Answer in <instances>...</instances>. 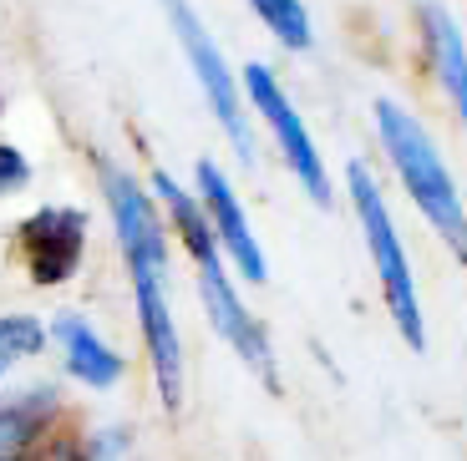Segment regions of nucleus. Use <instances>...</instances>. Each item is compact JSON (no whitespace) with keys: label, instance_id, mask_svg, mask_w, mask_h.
<instances>
[{"label":"nucleus","instance_id":"obj_12","mask_svg":"<svg viewBox=\"0 0 467 461\" xmlns=\"http://www.w3.org/2000/svg\"><path fill=\"white\" fill-rule=\"evenodd\" d=\"M148 188H152V198H158V213H163L168 239H173L178 254H183L193 269L219 264V259H223V254H219V239H213L209 213H203L193 183H183L173 168H148Z\"/></svg>","mask_w":467,"mask_h":461},{"label":"nucleus","instance_id":"obj_13","mask_svg":"<svg viewBox=\"0 0 467 461\" xmlns=\"http://www.w3.org/2000/svg\"><path fill=\"white\" fill-rule=\"evenodd\" d=\"M417 26H421V56L432 67L437 87H442L457 128H462V142H467V36L457 26V15L447 5H437V0H427L417 11Z\"/></svg>","mask_w":467,"mask_h":461},{"label":"nucleus","instance_id":"obj_18","mask_svg":"<svg viewBox=\"0 0 467 461\" xmlns=\"http://www.w3.org/2000/svg\"><path fill=\"white\" fill-rule=\"evenodd\" d=\"M5 381H11V375H5V370H0V391H5Z\"/></svg>","mask_w":467,"mask_h":461},{"label":"nucleus","instance_id":"obj_2","mask_svg":"<svg viewBox=\"0 0 467 461\" xmlns=\"http://www.w3.org/2000/svg\"><path fill=\"white\" fill-rule=\"evenodd\" d=\"M346 203H350V213H356V229H361L366 259H371L376 289H381V310L391 314L401 345L421 355V350H427L421 289H417V274H411V254H407V243H401L397 213L386 203V188H381V178L371 173V162H361V158L346 162Z\"/></svg>","mask_w":467,"mask_h":461},{"label":"nucleus","instance_id":"obj_4","mask_svg":"<svg viewBox=\"0 0 467 461\" xmlns=\"http://www.w3.org/2000/svg\"><path fill=\"white\" fill-rule=\"evenodd\" d=\"M92 178L128 279H173V239H168L148 178H138L128 162L107 158V152H92Z\"/></svg>","mask_w":467,"mask_h":461},{"label":"nucleus","instance_id":"obj_16","mask_svg":"<svg viewBox=\"0 0 467 461\" xmlns=\"http://www.w3.org/2000/svg\"><path fill=\"white\" fill-rule=\"evenodd\" d=\"M82 446L92 461H128L138 441H132L128 426H92V431H82Z\"/></svg>","mask_w":467,"mask_h":461},{"label":"nucleus","instance_id":"obj_1","mask_svg":"<svg viewBox=\"0 0 467 461\" xmlns=\"http://www.w3.org/2000/svg\"><path fill=\"white\" fill-rule=\"evenodd\" d=\"M371 128H376V142H381L386 168L401 183V193L411 198V208L421 213V223L447 243V254L457 264H467V203L432 128L411 107H401L397 97H376L371 102Z\"/></svg>","mask_w":467,"mask_h":461},{"label":"nucleus","instance_id":"obj_5","mask_svg":"<svg viewBox=\"0 0 467 461\" xmlns=\"http://www.w3.org/2000/svg\"><path fill=\"white\" fill-rule=\"evenodd\" d=\"M239 87H244L249 117L269 132V142H275V152H280L285 173L300 183V193L310 198L316 208H330V203H336L330 162H326V152H320L310 122H305L300 107H295V97L285 92L280 71L269 67V61H244V67H239Z\"/></svg>","mask_w":467,"mask_h":461},{"label":"nucleus","instance_id":"obj_10","mask_svg":"<svg viewBox=\"0 0 467 461\" xmlns=\"http://www.w3.org/2000/svg\"><path fill=\"white\" fill-rule=\"evenodd\" d=\"M47 324H51V350H57V360H61V375H67L71 385H82L87 395H112L117 385L128 381L132 360L122 355L82 310H57Z\"/></svg>","mask_w":467,"mask_h":461},{"label":"nucleus","instance_id":"obj_6","mask_svg":"<svg viewBox=\"0 0 467 461\" xmlns=\"http://www.w3.org/2000/svg\"><path fill=\"white\" fill-rule=\"evenodd\" d=\"M92 213L77 203H41L11 229V259L31 289H61L87 269Z\"/></svg>","mask_w":467,"mask_h":461},{"label":"nucleus","instance_id":"obj_8","mask_svg":"<svg viewBox=\"0 0 467 461\" xmlns=\"http://www.w3.org/2000/svg\"><path fill=\"white\" fill-rule=\"evenodd\" d=\"M193 289H199V304H203V320H209V330L219 334L234 355L244 360L249 375H259L269 391H280V360H275V340H269V330L259 324V314L244 304L234 269L223 264V259H219V264L193 269Z\"/></svg>","mask_w":467,"mask_h":461},{"label":"nucleus","instance_id":"obj_14","mask_svg":"<svg viewBox=\"0 0 467 461\" xmlns=\"http://www.w3.org/2000/svg\"><path fill=\"white\" fill-rule=\"evenodd\" d=\"M51 350V324L36 310H0V370L16 375L21 365L41 360Z\"/></svg>","mask_w":467,"mask_h":461},{"label":"nucleus","instance_id":"obj_3","mask_svg":"<svg viewBox=\"0 0 467 461\" xmlns=\"http://www.w3.org/2000/svg\"><path fill=\"white\" fill-rule=\"evenodd\" d=\"M158 11H163L168 31H173L178 51H183V61H188V71H193V87H199L209 117L219 122L223 138H229L234 158L244 162V168H254V158H259L254 117H249V107H244L239 71L229 67V56H223V46H219V36L209 31V21L199 15V5H193V0H158Z\"/></svg>","mask_w":467,"mask_h":461},{"label":"nucleus","instance_id":"obj_9","mask_svg":"<svg viewBox=\"0 0 467 461\" xmlns=\"http://www.w3.org/2000/svg\"><path fill=\"white\" fill-rule=\"evenodd\" d=\"M188 183H193L203 213H209V229H213V239H219V254H223V264L234 269V279L265 284L269 254H265V243H259L254 219H249V208H244V198H239V188H234L229 168H223L219 158H199Z\"/></svg>","mask_w":467,"mask_h":461},{"label":"nucleus","instance_id":"obj_17","mask_svg":"<svg viewBox=\"0 0 467 461\" xmlns=\"http://www.w3.org/2000/svg\"><path fill=\"white\" fill-rule=\"evenodd\" d=\"M21 461H92V456H87V446H82V431H57L51 441L26 451Z\"/></svg>","mask_w":467,"mask_h":461},{"label":"nucleus","instance_id":"obj_11","mask_svg":"<svg viewBox=\"0 0 467 461\" xmlns=\"http://www.w3.org/2000/svg\"><path fill=\"white\" fill-rule=\"evenodd\" d=\"M57 431H67V391L57 381L0 391V461H21Z\"/></svg>","mask_w":467,"mask_h":461},{"label":"nucleus","instance_id":"obj_7","mask_svg":"<svg viewBox=\"0 0 467 461\" xmlns=\"http://www.w3.org/2000/svg\"><path fill=\"white\" fill-rule=\"evenodd\" d=\"M128 284H132L138 345H142L152 395L168 415H178L188 395V355H183V324H178V304H173V279H128Z\"/></svg>","mask_w":467,"mask_h":461},{"label":"nucleus","instance_id":"obj_15","mask_svg":"<svg viewBox=\"0 0 467 461\" xmlns=\"http://www.w3.org/2000/svg\"><path fill=\"white\" fill-rule=\"evenodd\" d=\"M244 5L285 51H310L316 46V15H310L305 0H244Z\"/></svg>","mask_w":467,"mask_h":461}]
</instances>
